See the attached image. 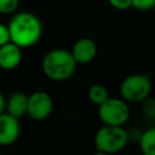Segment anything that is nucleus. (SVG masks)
<instances>
[{"label": "nucleus", "mask_w": 155, "mask_h": 155, "mask_svg": "<svg viewBox=\"0 0 155 155\" xmlns=\"http://www.w3.org/2000/svg\"><path fill=\"white\" fill-rule=\"evenodd\" d=\"M10 40L21 48L34 46L42 35V23L40 18L29 11L13 13L8 24Z\"/></svg>", "instance_id": "1"}, {"label": "nucleus", "mask_w": 155, "mask_h": 155, "mask_svg": "<svg viewBox=\"0 0 155 155\" xmlns=\"http://www.w3.org/2000/svg\"><path fill=\"white\" fill-rule=\"evenodd\" d=\"M78 63L70 51L53 48L45 53L41 61V69L45 76L52 81L62 82L69 80L76 71Z\"/></svg>", "instance_id": "2"}, {"label": "nucleus", "mask_w": 155, "mask_h": 155, "mask_svg": "<svg viewBox=\"0 0 155 155\" xmlns=\"http://www.w3.org/2000/svg\"><path fill=\"white\" fill-rule=\"evenodd\" d=\"M128 142V132L126 128H124V126L103 125L97 130L93 138L96 150L105 151L113 155L124 150Z\"/></svg>", "instance_id": "3"}, {"label": "nucleus", "mask_w": 155, "mask_h": 155, "mask_svg": "<svg viewBox=\"0 0 155 155\" xmlns=\"http://www.w3.org/2000/svg\"><path fill=\"white\" fill-rule=\"evenodd\" d=\"M153 88L150 75L136 73L127 75L120 84V97L127 103H140L150 96Z\"/></svg>", "instance_id": "4"}, {"label": "nucleus", "mask_w": 155, "mask_h": 155, "mask_svg": "<svg viewBox=\"0 0 155 155\" xmlns=\"http://www.w3.org/2000/svg\"><path fill=\"white\" fill-rule=\"evenodd\" d=\"M97 108L98 117L103 125L124 126L131 116L128 103L121 97H109Z\"/></svg>", "instance_id": "5"}, {"label": "nucleus", "mask_w": 155, "mask_h": 155, "mask_svg": "<svg viewBox=\"0 0 155 155\" xmlns=\"http://www.w3.org/2000/svg\"><path fill=\"white\" fill-rule=\"evenodd\" d=\"M53 110V99L46 91H35L28 94L27 115L35 121L47 119Z\"/></svg>", "instance_id": "6"}, {"label": "nucleus", "mask_w": 155, "mask_h": 155, "mask_svg": "<svg viewBox=\"0 0 155 155\" xmlns=\"http://www.w3.org/2000/svg\"><path fill=\"white\" fill-rule=\"evenodd\" d=\"M21 134L19 119L4 111L0 114V147L12 145Z\"/></svg>", "instance_id": "7"}, {"label": "nucleus", "mask_w": 155, "mask_h": 155, "mask_svg": "<svg viewBox=\"0 0 155 155\" xmlns=\"http://www.w3.org/2000/svg\"><path fill=\"white\" fill-rule=\"evenodd\" d=\"M75 62L79 64H88L91 63L98 52L97 44L91 38H81L76 40L70 50Z\"/></svg>", "instance_id": "8"}, {"label": "nucleus", "mask_w": 155, "mask_h": 155, "mask_svg": "<svg viewBox=\"0 0 155 155\" xmlns=\"http://www.w3.org/2000/svg\"><path fill=\"white\" fill-rule=\"evenodd\" d=\"M22 62V48L12 41L0 46V68L2 70H13Z\"/></svg>", "instance_id": "9"}, {"label": "nucleus", "mask_w": 155, "mask_h": 155, "mask_svg": "<svg viewBox=\"0 0 155 155\" xmlns=\"http://www.w3.org/2000/svg\"><path fill=\"white\" fill-rule=\"evenodd\" d=\"M27 105H28V94L22 91H16L6 99L5 111L21 119L27 115Z\"/></svg>", "instance_id": "10"}, {"label": "nucleus", "mask_w": 155, "mask_h": 155, "mask_svg": "<svg viewBox=\"0 0 155 155\" xmlns=\"http://www.w3.org/2000/svg\"><path fill=\"white\" fill-rule=\"evenodd\" d=\"M138 143L142 155H155V126L143 131Z\"/></svg>", "instance_id": "11"}, {"label": "nucleus", "mask_w": 155, "mask_h": 155, "mask_svg": "<svg viewBox=\"0 0 155 155\" xmlns=\"http://www.w3.org/2000/svg\"><path fill=\"white\" fill-rule=\"evenodd\" d=\"M87 97L90 99V102L94 105H101L103 102H105L110 96H109V91L108 88L102 85V84H93L88 87L87 91Z\"/></svg>", "instance_id": "12"}, {"label": "nucleus", "mask_w": 155, "mask_h": 155, "mask_svg": "<svg viewBox=\"0 0 155 155\" xmlns=\"http://www.w3.org/2000/svg\"><path fill=\"white\" fill-rule=\"evenodd\" d=\"M140 109L144 116L148 119L155 120V97L148 96L144 101L140 102Z\"/></svg>", "instance_id": "13"}, {"label": "nucleus", "mask_w": 155, "mask_h": 155, "mask_svg": "<svg viewBox=\"0 0 155 155\" xmlns=\"http://www.w3.org/2000/svg\"><path fill=\"white\" fill-rule=\"evenodd\" d=\"M19 5V0H0V13L13 15Z\"/></svg>", "instance_id": "14"}, {"label": "nucleus", "mask_w": 155, "mask_h": 155, "mask_svg": "<svg viewBox=\"0 0 155 155\" xmlns=\"http://www.w3.org/2000/svg\"><path fill=\"white\" fill-rule=\"evenodd\" d=\"M132 7L138 11H150L155 8V0H132Z\"/></svg>", "instance_id": "15"}, {"label": "nucleus", "mask_w": 155, "mask_h": 155, "mask_svg": "<svg viewBox=\"0 0 155 155\" xmlns=\"http://www.w3.org/2000/svg\"><path fill=\"white\" fill-rule=\"evenodd\" d=\"M109 5L116 10L125 11L132 7V0H108Z\"/></svg>", "instance_id": "16"}, {"label": "nucleus", "mask_w": 155, "mask_h": 155, "mask_svg": "<svg viewBox=\"0 0 155 155\" xmlns=\"http://www.w3.org/2000/svg\"><path fill=\"white\" fill-rule=\"evenodd\" d=\"M10 40V31H8V27L7 24L0 23V46L7 44Z\"/></svg>", "instance_id": "17"}, {"label": "nucleus", "mask_w": 155, "mask_h": 155, "mask_svg": "<svg viewBox=\"0 0 155 155\" xmlns=\"http://www.w3.org/2000/svg\"><path fill=\"white\" fill-rule=\"evenodd\" d=\"M5 104H6V98L4 97L2 92L0 91V114L5 111Z\"/></svg>", "instance_id": "18"}, {"label": "nucleus", "mask_w": 155, "mask_h": 155, "mask_svg": "<svg viewBox=\"0 0 155 155\" xmlns=\"http://www.w3.org/2000/svg\"><path fill=\"white\" fill-rule=\"evenodd\" d=\"M93 155H113V154H109V153H105V151H99V150H96V153Z\"/></svg>", "instance_id": "19"}, {"label": "nucleus", "mask_w": 155, "mask_h": 155, "mask_svg": "<svg viewBox=\"0 0 155 155\" xmlns=\"http://www.w3.org/2000/svg\"><path fill=\"white\" fill-rule=\"evenodd\" d=\"M0 155H5V154H4V153H0Z\"/></svg>", "instance_id": "20"}]
</instances>
